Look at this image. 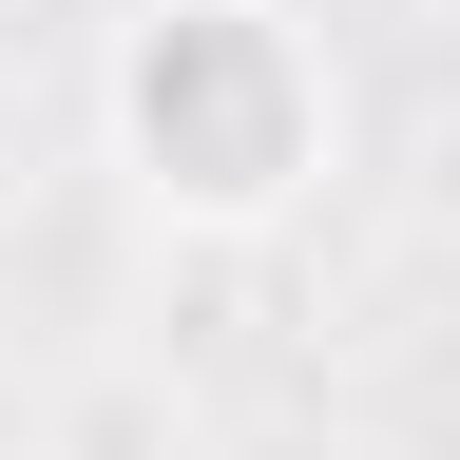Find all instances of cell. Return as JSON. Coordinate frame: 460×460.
<instances>
[{"instance_id":"1","label":"cell","mask_w":460,"mask_h":460,"mask_svg":"<svg viewBox=\"0 0 460 460\" xmlns=\"http://www.w3.org/2000/svg\"><path fill=\"white\" fill-rule=\"evenodd\" d=\"M96 135H115L154 230L250 250V230H288L345 172V77L288 0H135L96 39Z\"/></svg>"},{"instance_id":"2","label":"cell","mask_w":460,"mask_h":460,"mask_svg":"<svg viewBox=\"0 0 460 460\" xmlns=\"http://www.w3.org/2000/svg\"><path fill=\"white\" fill-rule=\"evenodd\" d=\"M441 211H460V135H441Z\"/></svg>"}]
</instances>
